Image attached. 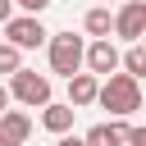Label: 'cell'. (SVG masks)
I'll list each match as a JSON object with an SVG mask.
<instances>
[{"mask_svg": "<svg viewBox=\"0 0 146 146\" xmlns=\"http://www.w3.org/2000/svg\"><path fill=\"white\" fill-rule=\"evenodd\" d=\"M96 105L100 110H110L114 119H128V114H137L141 110V78H132V73H105V82H96Z\"/></svg>", "mask_w": 146, "mask_h": 146, "instance_id": "6da1fadb", "label": "cell"}, {"mask_svg": "<svg viewBox=\"0 0 146 146\" xmlns=\"http://www.w3.org/2000/svg\"><path fill=\"white\" fill-rule=\"evenodd\" d=\"M9 100H23V105H32V110L46 105V100H50V78L18 64V68L9 73Z\"/></svg>", "mask_w": 146, "mask_h": 146, "instance_id": "7a4b0ae2", "label": "cell"}, {"mask_svg": "<svg viewBox=\"0 0 146 146\" xmlns=\"http://www.w3.org/2000/svg\"><path fill=\"white\" fill-rule=\"evenodd\" d=\"M50 41V73H59V78H68V73H78L82 68V36H73V32H55V36H46Z\"/></svg>", "mask_w": 146, "mask_h": 146, "instance_id": "3957f363", "label": "cell"}, {"mask_svg": "<svg viewBox=\"0 0 146 146\" xmlns=\"http://www.w3.org/2000/svg\"><path fill=\"white\" fill-rule=\"evenodd\" d=\"M5 36H9V46H18V50H36L50 32L41 27V14H18V18H5Z\"/></svg>", "mask_w": 146, "mask_h": 146, "instance_id": "277c9868", "label": "cell"}, {"mask_svg": "<svg viewBox=\"0 0 146 146\" xmlns=\"http://www.w3.org/2000/svg\"><path fill=\"white\" fill-rule=\"evenodd\" d=\"M110 32L123 36V41H141V32H146V0H119V14H114Z\"/></svg>", "mask_w": 146, "mask_h": 146, "instance_id": "5b68a950", "label": "cell"}, {"mask_svg": "<svg viewBox=\"0 0 146 146\" xmlns=\"http://www.w3.org/2000/svg\"><path fill=\"white\" fill-rule=\"evenodd\" d=\"M82 64H87L96 78L114 73V68H119V50H114V41H110V36H96V41L82 50Z\"/></svg>", "mask_w": 146, "mask_h": 146, "instance_id": "8992f818", "label": "cell"}, {"mask_svg": "<svg viewBox=\"0 0 146 146\" xmlns=\"http://www.w3.org/2000/svg\"><path fill=\"white\" fill-rule=\"evenodd\" d=\"M96 82H100L96 73H82V68H78V73H68V105H73V110L96 105Z\"/></svg>", "mask_w": 146, "mask_h": 146, "instance_id": "52a82bcc", "label": "cell"}, {"mask_svg": "<svg viewBox=\"0 0 146 146\" xmlns=\"http://www.w3.org/2000/svg\"><path fill=\"white\" fill-rule=\"evenodd\" d=\"M73 114H78V110H73L68 100H64V105H59V100H46V105H41V128L59 137V132L73 128Z\"/></svg>", "mask_w": 146, "mask_h": 146, "instance_id": "ba28073f", "label": "cell"}, {"mask_svg": "<svg viewBox=\"0 0 146 146\" xmlns=\"http://www.w3.org/2000/svg\"><path fill=\"white\" fill-rule=\"evenodd\" d=\"M0 128L14 137V146H23V141L32 137V119H27V110H5V114H0Z\"/></svg>", "mask_w": 146, "mask_h": 146, "instance_id": "9c48e42d", "label": "cell"}, {"mask_svg": "<svg viewBox=\"0 0 146 146\" xmlns=\"http://www.w3.org/2000/svg\"><path fill=\"white\" fill-rule=\"evenodd\" d=\"M82 141L87 146H123V123H96Z\"/></svg>", "mask_w": 146, "mask_h": 146, "instance_id": "30bf717a", "label": "cell"}, {"mask_svg": "<svg viewBox=\"0 0 146 146\" xmlns=\"http://www.w3.org/2000/svg\"><path fill=\"white\" fill-rule=\"evenodd\" d=\"M82 27H87L91 36H110V27H114V14H110V9H87Z\"/></svg>", "mask_w": 146, "mask_h": 146, "instance_id": "8fae6325", "label": "cell"}, {"mask_svg": "<svg viewBox=\"0 0 146 146\" xmlns=\"http://www.w3.org/2000/svg\"><path fill=\"white\" fill-rule=\"evenodd\" d=\"M119 64H123V73L141 78V73H146V50H141V41H132V50H128V55H119Z\"/></svg>", "mask_w": 146, "mask_h": 146, "instance_id": "7c38bea8", "label": "cell"}, {"mask_svg": "<svg viewBox=\"0 0 146 146\" xmlns=\"http://www.w3.org/2000/svg\"><path fill=\"white\" fill-rule=\"evenodd\" d=\"M18 64H23V50L9 46V41H0V73H14Z\"/></svg>", "mask_w": 146, "mask_h": 146, "instance_id": "4fadbf2b", "label": "cell"}, {"mask_svg": "<svg viewBox=\"0 0 146 146\" xmlns=\"http://www.w3.org/2000/svg\"><path fill=\"white\" fill-rule=\"evenodd\" d=\"M123 146H146V128H137V123H123Z\"/></svg>", "mask_w": 146, "mask_h": 146, "instance_id": "5bb4252c", "label": "cell"}, {"mask_svg": "<svg viewBox=\"0 0 146 146\" xmlns=\"http://www.w3.org/2000/svg\"><path fill=\"white\" fill-rule=\"evenodd\" d=\"M18 9H27V14H46L50 9V0H14Z\"/></svg>", "mask_w": 146, "mask_h": 146, "instance_id": "9a60e30c", "label": "cell"}, {"mask_svg": "<svg viewBox=\"0 0 146 146\" xmlns=\"http://www.w3.org/2000/svg\"><path fill=\"white\" fill-rule=\"evenodd\" d=\"M55 146H87V141H82V137H68V132H59V141H55Z\"/></svg>", "mask_w": 146, "mask_h": 146, "instance_id": "2e32d148", "label": "cell"}, {"mask_svg": "<svg viewBox=\"0 0 146 146\" xmlns=\"http://www.w3.org/2000/svg\"><path fill=\"white\" fill-rule=\"evenodd\" d=\"M5 18H14V0H0V23Z\"/></svg>", "mask_w": 146, "mask_h": 146, "instance_id": "e0dca14e", "label": "cell"}, {"mask_svg": "<svg viewBox=\"0 0 146 146\" xmlns=\"http://www.w3.org/2000/svg\"><path fill=\"white\" fill-rule=\"evenodd\" d=\"M9 110V87H0V114Z\"/></svg>", "mask_w": 146, "mask_h": 146, "instance_id": "ac0fdd59", "label": "cell"}, {"mask_svg": "<svg viewBox=\"0 0 146 146\" xmlns=\"http://www.w3.org/2000/svg\"><path fill=\"white\" fill-rule=\"evenodd\" d=\"M0 146H14V137H9V132H5V128H0Z\"/></svg>", "mask_w": 146, "mask_h": 146, "instance_id": "d6986e66", "label": "cell"}]
</instances>
